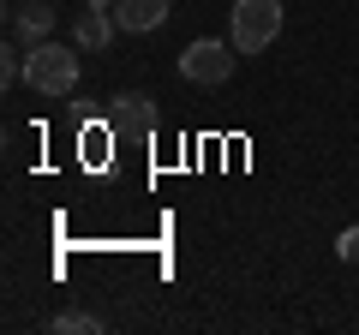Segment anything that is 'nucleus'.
<instances>
[{
    "instance_id": "1",
    "label": "nucleus",
    "mask_w": 359,
    "mask_h": 335,
    "mask_svg": "<svg viewBox=\"0 0 359 335\" xmlns=\"http://www.w3.org/2000/svg\"><path fill=\"white\" fill-rule=\"evenodd\" d=\"M25 84L36 96H72L78 90V54L66 42H30L25 54Z\"/></svg>"
},
{
    "instance_id": "2",
    "label": "nucleus",
    "mask_w": 359,
    "mask_h": 335,
    "mask_svg": "<svg viewBox=\"0 0 359 335\" xmlns=\"http://www.w3.org/2000/svg\"><path fill=\"white\" fill-rule=\"evenodd\" d=\"M282 36V0H233V48L264 54Z\"/></svg>"
},
{
    "instance_id": "3",
    "label": "nucleus",
    "mask_w": 359,
    "mask_h": 335,
    "mask_svg": "<svg viewBox=\"0 0 359 335\" xmlns=\"http://www.w3.org/2000/svg\"><path fill=\"white\" fill-rule=\"evenodd\" d=\"M233 60H240V48H233V42H216V36H198L192 48L180 54V78H186V84H228L233 78Z\"/></svg>"
},
{
    "instance_id": "4",
    "label": "nucleus",
    "mask_w": 359,
    "mask_h": 335,
    "mask_svg": "<svg viewBox=\"0 0 359 335\" xmlns=\"http://www.w3.org/2000/svg\"><path fill=\"white\" fill-rule=\"evenodd\" d=\"M108 120H114V132H138V138H150V132H156V108H150V96H138V90L114 96Z\"/></svg>"
},
{
    "instance_id": "5",
    "label": "nucleus",
    "mask_w": 359,
    "mask_h": 335,
    "mask_svg": "<svg viewBox=\"0 0 359 335\" xmlns=\"http://www.w3.org/2000/svg\"><path fill=\"white\" fill-rule=\"evenodd\" d=\"M168 6L174 0H114V25L132 30V36H144V30H156L168 18Z\"/></svg>"
},
{
    "instance_id": "6",
    "label": "nucleus",
    "mask_w": 359,
    "mask_h": 335,
    "mask_svg": "<svg viewBox=\"0 0 359 335\" xmlns=\"http://www.w3.org/2000/svg\"><path fill=\"white\" fill-rule=\"evenodd\" d=\"M114 13H102V6H84L78 13V25H72V36H78V48H108L114 42Z\"/></svg>"
},
{
    "instance_id": "7",
    "label": "nucleus",
    "mask_w": 359,
    "mask_h": 335,
    "mask_svg": "<svg viewBox=\"0 0 359 335\" xmlns=\"http://www.w3.org/2000/svg\"><path fill=\"white\" fill-rule=\"evenodd\" d=\"M13 30H18L25 42H48V36H54V6H48V0L18 6V13H13Z\"/></svg>"
},
{
    "instance_id": "8",
    "label": "nucleus",
    "mask_w": 359,
    "mask_h": 335,
    "mask_svg": "<svg viewBox=\"0 0 359 335\" xmlns=\"http://www.w3.org/2000/svg\"><path fill=\"white\" fill-rule=\"evenodd\" d=\"M335 258H341V264H359V228H341V233H335Z\"/></svg>"
},
{
    "instance_id": "9",
    "label": "nucleus",
    "mask_w": 359,
    "mask_h": 335,
    "mask_svg": "<svg viewBox=\"0 0 359 335\" xmlns=\"http://www.w3.org/2000/svg\"><path fill=\"white\" fill-rule=\"evenodd\" d=\"M54 329H96V311H60Z\"/></svg>"
},
{
    "instance_id": "10",
    "label": "nucleus",
    "mask_w": 359,
    "mask_h": 335,
    "mask_svg": "<svg viewBox=\"0 0 359 335\" xmlns=\"http://www.w3.org/2000/svg\"><path fill=\"white\" fill-rule=\"evenodd\" d=\"M0 78H6V84H13V78H25V60H18V54H6V60H0Z\"/></svg>"
},
{
    "instance_id": "11",
    "label": "nucleus",
    "mask_w": 359,
    "mask_h": 335,
    "mask_svg": "<svg viewBox=\"0 0 359 335\" xmlns=\"http://www.w3.org/2000/svg\"><path fill=\"white\" fill-rule=\"evenodd\" d=\"M90 6H102V13H114V0H90Z\"/></svg>"
}]
</instances>
